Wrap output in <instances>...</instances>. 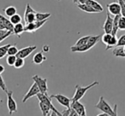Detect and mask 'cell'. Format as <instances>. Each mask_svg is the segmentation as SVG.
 <instances>
[{
  "label": "cell",
  "instance_id": "33",
  "mask_svg": "<svg viewBox=\"0 0 125 116\" xmlns=\"http://www.w3.org/2000/svg\"><path fill=\"white\" fill-rule=\"evenodd\" d=\"M124 46H125V34L122 35L118 38V41H117V47H124Z\"/></svg>",
  "mask_w": 125,
  "mask_h": 116
},
{
  "label": "cell",
  "instance_id": "31",
  "mask_svg": "<svg viewBox=\"0 0 125 116\" xmlns=\"http://www.w3.org/2000/svg\"><path fill=\"white\" fill-rule=\"evenodd\" d=\"M19 52V49L17 48L16 45L10 46L8 49V55H16Z\"/></svg>",
  "mask_w": 125,
  "mask_h": 116
},
{
  "label": "cell",
  "instance_id": "12",
  "mask_svg": "<svg viewBox=\"0 0 125 116\" xmlns=\"http://www.w3.org/2000/svg\"><path fill=\"white\" fill-rule=\"evenodd\" d=\"M43 51L42 52H39V53H37L34 56H33V59H32V62L33 64H41L43 62L44 60H46L47 58L43 55Z\"/></svg>",
  "mask_w": 125,
  "mask_h": 116
},
{
  "label": "cell",
  "instance_id": "37",
  "mask_svg": "<svg viewBox=\"0 0 125 116\" xmlns=\"http://www.w3.org/2000/svg\"><path fill=\"white\" fill-rule=\"evenodd\" d=\"M11 34H13V31H8V33H7L6 35H4V36H1V37H0V43H1L2 41H3V40L7 39V38H8L9 36H10Z\"/></svg>",
  "mask_w": 125,
  "mask_h": 116
},
{
  "label": "cell",
  "instance_id": "16",
  "mask_svg": "<svg viewBox=\"0 0 125 116\" xmlns=\"http://www.w3.org/2000/svg\"><path fill=\"white\" fill-rule=\"evenodd\" d=\"M38 105H39L40 109H41L42 113H43V115L46 116V115H50V111H52V110H51V107L50 106V105L47 104V103H43V102H41V101H39Z\"/></svg>",
  "mask_w": 125,
  "mask_h": 116
},
{
  "label": "cell",
  "instance_id": "21",
  "mask_svg": "<svg viewBox=\"0 0 125 116\" xmlns=\"http://www.w3.org/2000/svg\"><path fill=\"white\" fill-rule=\"evenodd\" d=\"M101 36L100 35H97V36H90L89 39V42H88V45L92 48L94 46H95V44L100 41Z\"/></svg>",
  "mask_w": 125,
  "mask_h": 116
},
{
  "label": "cell",
  "instance_id": "35",
  "mask_svg": "<svg viewBox=\"0 0 125 116\" xmlns=\"http://www.w3.org/2000/svg\"><path fill=\"white\" fill-rule=\"evenodd\" d=\"M119 30L121 31L125 30V17L123 15L120 17V20H119Z\"/></svg>",
  "mask_w": 125,
  "mask_h": 116
},
{
  "label": "cell",
  "instance_id": "27",
  "mask_svg": "<svg viewBox=\"0 0 125 116\" xmlns=\"http://www.w3.org/2000/svg\"><path fill=\"white\" fill-rule=\"evenodd\" d=\"M11 46V44H6L0 47V59H3L5 55L8 54V49Z\"/></svg>",
  "mask_w": 125,
  "mask_h": 116
},
{
  "label": "cell",
  "instance_id": "22",
  "mask_svg": "<svg viewBox=\"0 0 125 116\" xmlns=\"http://www.w3.org/2000/svg\"><path fill=\"white\" fill-rule=\"evenodd\" d=\"M117 41H118V39L117 38V36H113V35H112V38H111V40L109 41V43L106 44V47H105V50L107 51V50H109V49L112 48V47H117Z\"/></svg>",
  "mask_w": 125,
  "mask_h": 116
},
{
  "label": "cell",
  "instance_id": "19",
  "mask_svg": "<svg viewBox=\"0 0 125 116\" xmlns=\"http://www.w3.org/2000/svg\"><path fill=\"white\" fill-rule=\"evenodd\" d=\"M112 54L115 57L125 58V52L124 50V47H115L112 50Z\"/></svg>",
  "mask_w": 125,
  "mask_h": 116
},
{
  "label": "cell",
  "instance_id": "29",
  "mask_svg": "<svg viewBox=\"0 0 125 116\" xmlns=\"http://www.w3.org/2000/svg\"><path fill=\"white\" fill-rule=\"evenodd\" d=\"M25 59H23V58H20V57H17L16 59V61H15V68H16V69H21V68H22L24 66V64H25V60H24Z\"/></svg>",
  "mask_w": 125,
  "mask_h": 116
},
{
  "label": "cell",
  "instance_id": "26",
  "mask_svg": "<svg viewBox=\"0 0 125 116\" xmlns=\"http://www.w3.org/2000/svg\"><path fill=\"white\" fill-rule=\"evenodd\" d=\"M10 21L12 22V24L15 26V25H16V24L21 23L22 19H21V16L19 14H15V15H12L11 17H10Z\"/></svg>",
  "mask_w": 125,
  "mask_h": 116
},
{
  "label": "cell",
  "instance_id": "34",
  "mask_svg": "<svg viewBox=\"0 0 125 116\" xmlns=\"http://www.w3.org/2000/svg\"><path fill=\"white\" fill-rule=\"evenodd\" d=\"M0 88L2 89V91H3V92H5L8 91V89H7V87H6V84H5V81L3 80V77H2V75H1V74H0Z\"/></svg>",
  "mask_w": 125,
  "mask_h": 116
},
{
  "label": "cell",
  "instance_id": "39",
  "mask_svg": "<svg viewBox=\"0 0 125 116\" xmlns=\"http://www.w3.org/2000/svg\"><path fill=\"white\" fill-rule=\"evenodd\" d=\"M0 29L6 30V26H5V25H4V23H3V20H2L1 18H0ZM7 31H8V30H7Z\"/></svg>",
  "mask_w": 125,
  "mask_h": 116
},
{
  "label": "cell",
  "instance_id": "48",
  "mask_svg": "<svg viewBox=\"0 0 125 116\" xmlns=\"http://www.w3.org/2000/svg\"><path fill=\"white\" fill-rule=\"evenodd\" d=\"M123 1H124V3H125V0H123Z\"/></svg>",
  "mask_w": 125,
  "mask_h": 116
},
{
  "label": "cell",
  "instance_id": "7",
  "mask_svg": "<svg viewBox=\"0 0 125 116\" xmlns=\"http://www.w3.org/2000/svg\"><path fill=\"white\" fill-rule=\"evenodd\" d=\"M39 92H40L39 87H38L36 82H33V84L31 86V87L29 88L28 92L24 95L23 98H22V103H26L28 99L32 98L33 96H37Z\"/></svg>",
  "mask_w": 125,
  "mask_h": 116
},
{
  "label": "cell",
  "instance_id": "13",
  "mask_svg": "<svg viewBox=\"0 0 125 116\" xmlns=\"http://www.w3.org/2000/svg\"><path fill=\"white\" fill-rule=\"evenodd\" d=\"M85 3H87V4H89V6L94 8L98 13H101V12L104 10L102 5L100 4V3H98L97 1H95V0H87V2H86Z\"/></svg>",
  "mask_w": 125,
  "mask_h": 116
},
{
  "label": "cell",
  "instance_id": "42",
  "mask_svg": "<svg viewBox=\"0 0 125 116\" xmlns=\"http://www.w3.org/2000/svg\"><path fill=\"white\" fill-rule=\"evenodd\" d=\"M77 3H85L87 2V0H77Z\"/></svg>",
  "mask_w": 125,
  "mask_h": 116
},
{
  "label": "cell",
  "instance_id": "17",
  "mask_svg": "<svg viewBox=\"0 0 125 116\" xmlns=\"http://www.w3.org/2000/svg\"><path fill=\"white\" fill-rule=\"evenodd\" d=\"M77 7L80 9L81 10L86 12V13H98L94 8H92L91 6H89L87 3H77Z\"/></svg>",
  "mask_w": 125,
  "mask_h": 116
},
{
  "label": "cell",
  "instance_id": "20",
  "mask_svg": "<svg viewBox=\"0 0 125 116\" xmlns=\"http://www.w3.org/2000/svg\"><path fill=\"white\" fill-rule=\"evenodd\" d=\"M0 18L3 20V23H4L5 26H6V30H8V31H13V29H14V25L12 24V22L10 21V19H7L5 16H3V15H2L1 14H0Z\"/></svg>",
  "mask_w": 125,
  "mask_h": 116
},
{
  "label": "cell",
  "instance_id": "38",
  "mask_svg": "<svg viewBox=\"0 0 125 116\" xmlns=\"http://www.w3.org/2000/svg\"><path fill=\"white\" fill-rule=\"evenodd\" d=\"M70 112H71V107L70 108H66V109H65L64 111H62V115L66 116H70Z\"/></svg>",
  "mask_w": 125,
  "mask_h": 116
},
{
  "label": "cell",
  "instance_id": "41",
  "mask_svg": "<svg viewBox=\"0 0 125 116\" xmlns=\"http://www.w3.org/2000/svg\"><path fill=\"white\" fill-rule=\"evenodd\" d=\"M3 71H4V67H3V65L0 64V74H2Z\"/></svg>",
  "mask_w": 125,
  "mask_h": 116
},
{
  "label": "cell",
  "instance_id": "24",
  "mask_svg": "<svg viewBox=\"0 0 125 116\" xmlns=\"http://www.w3.org/2000/svg\"><path fill=\"white\" fill-rule=\"evenodd\" d=\"M50 16H51L50 13H39V12H37L36 13V20H48Z\"/></svg>",
  "mask_w": 125,
  "mask_h": 116
},
{
  "label": "cell",
  "instance_id": "1",
  "mask_svg": "<svg viewBox=\"0 0 125 116\" xmlns=\"http://www.w3.org/2000/svg\"><path fill=\"white\" fill-rule=\"evenodd\" d=\"M99 85V81H93L90 85H88L87 87H81L79 85H77L75 87L76 92L73 95V98H72V101H79L81 98H83L84 97V95L86 94V92L92 87H95V86Z\"/></svg>",
  "mask_w": 125,
  "mask_h": 116
},
{
  "label": "cell",
  "instance_id": "10",
  "mask_svg": "<svg viewBox=\"0 0 125 116\" xmlns=\"http://www.w3.org/2000/svg\"><path fill=\"white\" fill-rule=\"evenodd\" d=\"M107 7V10L108 12L112 15H120L121 14V6L119 4V3H116V2H113V3H108L106 5Z\"/></svg>",
  "mask_w": 125,
  "mask_h": 116
},
{
  "label": "cell",
  "instance_id": "5",
  "mask_svg": "<svg viewBox=\"0 0 125 116\" xmlns=\"http://www.w3.org/2000/svg\"><path fill=\"white\" fill-rule=\"evenodd\" d=\"M33 81L36 82L38 87H39L40 92L47 93L48 92V85H47V79L42 78L38 75H35L34 76L31 77Z\"/></svg>",
  "mask_w": 125,
  "mask_h": 116
},
{
  "label": "cell",
  "instance_id": "6",
  "mask_svg": "<svg viewBox=\"0 0 125 116\" xmlns=\"http://www.w3.org/2000/svg\"><path fill=\"white\" fill-rule=\"evenodd\" d=\"M51 98H54L57 100V102L62 106L66 107V108H70L72 103V99H70L69 98H67L66 96L62 94H54V95H50Z\"/></svg>",
  "mask_w": 125,
  "mask_h": 116
},
{
  "label": "cell",
  "instance_id": "36",
  "mask_svg": "<svg viewBox=\"0 0 125 116\" xmlns=\"http://www.w3.org/2000/svg\"><path fill=\"white\" fill-rule=\"evenodd\" d=\"M118 3L121 6V15L125 17V3L123 0H118Z\"/></svg>",
  "mask_w": 125,
  "mask_h": 116
},
{
  "label": "cell",
  "instance_id": "45",
  "mask_svg": "<svg viewBox=\"0 0 125 116\" xmlns=\"http://www.w3.org/2000/svg\"><path fill=\"white\" fill-rule=\"evenodd\" d=\"M2 102H3V100H2V98H0V103H2Z\"/></svg>",
  "mask_w": 125,
  "mask_h": 116
},
{
  "label": "cell",
  "instance_id": "43",
  "mask_svg": "<svg viewBox=\"0 0 125 116\" xmlns=\"http://www.w3.org/2000/svg\"><path fill=\"white\" fill-rule=\"evenodd\" d=\"M98 116H109V115H108V114H106V113H103V112H102L101 114L98 115Z\"/></svg>",
  "mask_w": 125,
  "mask_h": 116
},
{
  "label": "cell",
  "instance_id": "25",
  "mask_svg": "<svg viewBox=\"0 0 125 116\" xmlns=\"http://www.w3.org/2000/svg\"><path fill=\"white\" fill-rule=\"evenodd\" d=\"M37 27H36V24H35V21L34 22H31V23H28L26 24V27H25V31L26 32H35L37 31Z\"/></svg>",
  "mask_w": 125,
  "mask_h": 116
},
{
  "label": "cell",
  "instance_id": "47",
  "mask_svg": "<svg viewBox=\"0 0 125 116\" xmlns=\"http://www.w3.org/2000/svg\"><path fill=\"white\" fill-rule=\"evenodd\" d=\"M57 1H58V2H60V1H61V0H57Z\"/></svg>",
  "mask_w": 125,
  "mask_h": 116
},
{
  "label": "cell",
  "instance_id": "18",
  "mask_svg": "<svg viewBox=\"0 0 125 116\" xmlns=\"http://www.w3.org/2000/svg\"><path fill=\"white\" fill-rule=\"evenodd\" d=\"M24 31H25V26H23V24H21V22L14 26L13 34L16 35L17 36L21 37V34L22 32H24Z\"/></svg>",
  "mask_w": 125,
  "mask_h": 116
},
{
  "label": "cell",
  "instance_id": "3",
  "mask_svg": "<svg viewBox=\"0 0 125 116\" xmlns=\"http://www.w3.org/2000/svg\"><path fill=\"white\" fill-rule=\"evenodd\" d=\"M7 106H8L9 114L12 115L14 113L17 112V104L13 98V91H7Z\"/></svg>",
  "mask_w": 125,
  "mask_h": 116
},
{
  "label": "cell",
  "instance_id": "2",
  "mask_svg": "<svg viewBox=\"0 0 125 116\" xmlns=\"http://www.w3.org/2000/svg\"><path fill=\"white\" fill-rule=\"evenodd\" d=\"M94 107H95L97 109H99L101 112H103V113L108 114L109 115H112V116L117 115V114L114 112L113 108L109 105V103L106 102V100H105V98H104V97H102V96L100 98L99 102H98L97 104L94 105Z\"/></svg>",
  "mask_w": 125,
  "mask_h": 116
},
{
  "label": "cell",
  "instance_id": "23",
  "mask_svg": "<svg viewBox=\"0 0 125 116\" xmlns=\"http://www.w3.org/2000/svg\"><path fill=\"white\" fill-rule=\"evenodd\" d=\"M3 12H4L6 16L11 17L12 15L16 14V8L15 6H9L6 9H3Z\"/></svg>",
  "mask_w": 125,
  "mask_h": 116
},
{
  "label": "cell",
  "instance_id": "9",
  "mask_svg": "<svg viewBox=\"0 0 125 116\" xmlns=\"http://www.w3.org/2000/svg\"><path fill=\"white\" fill-rule=\"evenodd\" d=\"M112 28H113V18L111 17V14L108 12L106 14V19H105L102 29L104 30L105 33H112Z\"/></svg>",
  "mask_w": 125,
  "mask_h": 116
},
{
  "label": "cell",
  "instance_id": "15",
  "mask_svg": "<svg viewBox=\"0 0 125 116\" xmlns=\"http://www.w3.org/2000/svg\"><path fill=\"white\" fill-rule=\"evenodd\" d=\"M122 16V15H115V17L113 18V28H112V34L113 36H117V31H119V20H120V17Z\"/></svg>",
  "mask_w": 125,
  "mask_h": 116
},
{
  "label": "cell",
  "instance_id": "14",
  "mask_svg": "<svg viewBox=\"0 0 125 116\" xmlns=\"http://www.w3.org/2000/svg\"><path fill=\"white\" fill-rule=\"evenodd\" d=\"M90 48L91 47L88 44L81 45V46H76V45H74V46L71 47V51L73 53H84L89 51Z\"/></svg>",
  "mask_w": 125,
  "mask_h": 116
},
{
  "label": "cell",
  "instance_id": "4",
  "mask_svg": "<svg viewBox=\"0 0 125 116\" xmlns=\"http://www.w3.org/2000/svg\"><path fill=\"white\" fill-rule=\"evenodd\" d=\"M36 13L37 12L33 9L32 7H31L30 3H27L24 14V20L26 24L36 21Z\"/></svg>",
  "mask_w": 125,
  "mask_h": 116
},
{
  "label": "cell",
  "instance_id": "30",
  "mask_svg": "<svg viewBox=\"0 0 125 116\" xmlns=\"http://www.w3.org/2000/svg\"><path fill=\"white\" fill-rule=\"evenodd\" d=\"M17 56L16 55H8L7 57V64L10 66H14L15 65V63L16 61Z\"/></svg>",
  "mask_w": 125,
  "mask_h": 116
},
{
  "label": "cell",
  "instance_id": "32",
  "mask_svg": "<svg viewBox=\"0 0 125 116\" xmlns=\"http://www.w3.org/2000/svg\"><path fill=\"white\" fill-rule=\"evenodd\" d=\"M112 36V33H105V34H104L103 36H101V41H102V43H103L104 44L106 45L107 43H109V41L111 40Z\"/></svg>",
  "mask_w": 125,
  "mask_h": 116
},
{
  "label": "cell",
  "instance_id": "44",
  "mask_svg": "<svg viewBox=\"0 0 125 116\" xmlns=\"http://www.w3.org/2000/svg\"><path fill=\"white\" fill-rule=\"evenodd\" d=\"M73 3H77V0H73Z\"/></svg>",
  "mask_w": 125,
  "mask_h": 116
},
{
  "label": "cell",
  "instance_id": "46",
  "mask_svg": "<svg viewBox=\"0 0 125 116\" xmlns=\"http://www.w3.org/2000/svg\"><path fill=\"white\" fill-rule=\"evenodd\" d=\"M124 52H125V46L124 47Z\"/></svg>",
  "mask_w": 125,
  "mask_h": 116
},
{
  "label": "cell",
  "instance_id": "40",
  "mask_svg": "<svg viewBox=\"0 0 125 116\" xmlns=\"http://www.w3.org/2000/svg\"><path fill=\"white\" fill-rule=\"evenodd\" d=\"M49 51H50V47H49L48 45H44V46L43 47V52L48 53Z\"/></svg>",
  "mask_w": 125,
  "mask_h": 116
},
{
  "label": "cell",
  "instance_id": "8",
  "mask_svg": "<svg viewBox=\"0 0 125 116\" xmlns=\"http://www.w3.org/2000/svg\"><path fill=\"white\" fill-rule=\"evenodd\" d=\"M71 107L73 108L77 113V115L80 116H85L87 115L86 113V108L83 103H81L79 101H72Z\"/></svg>",
  "mask_w": 125,
  "mask_h": 116
},
{
  "label": "cell",
  "instance_id": "28",
  "mask_svg": "<svg viewBox=\"0 0 125 116\" xmlns=\"http://www.w3.org/2000/svg\"><path fill=\"white\" fill-rule=\"evenodd\" d=\"M90 37V36H83V37L79 38L77 41V43H75L76 46H81V45H86L88 44V42H89V39Z\"/></svg>",
  "mask_w": 125,
  "mask_h": 116
},
{
  "label": "cell",
  "instance_id": "11",
  "mask_svg": "<svg viewBox=\"0 0 125 116\" xmlns=\"http://www.w3.org/2000/svg\"><path fill=\"white\" fill-rule=\"evenodd\" d=\"M37 49V46H29L24 47V48H21L19 50L18 54H16L17 57L20 58H23V59H26L28 56H30V54H31V53L33 51H35Z\"/></svg>",
  "mask_w": 125,
  "mask_h": 116
}]
</instances>
